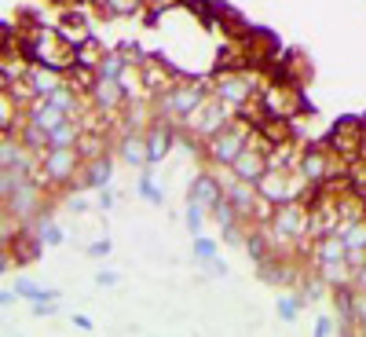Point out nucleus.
<instances>
[{
  "instance_id": "f257e3e1",
  "label": "nucleus",
  "mask_w": 366,
  "mask_h": 337,
  "mask_svg": "<svg viewBox=\"0 0 366 337\" xmlns=\"http://www.w3.org/2000/svg\"><path fill=\"white\" fill-rule=\"evenodd\" d=\"M209 92H213V88H209L205 77H180V81H173L168 88H162L158 96H150L154 118H165V121L180 125Z\"/></svg>"
},
{
  "instance_id": "f03ea898",
  "label": "nucleus",
  "mask_w": 366,
  "mask_h": 337,
  "mask_svg": "<svg viewBox=\"0 0 366 337\" xmlns=\"http://www.w3.org/2000/svg\"><path fill=\"white\" fill-rule=\"evenodd\" d=\"M253 136H256V128L234 114V118H231L224 128H220L216 136H209L205 144H202V158H205L209 165H216V168H227L245 147L253 144Z\"/></svg>"
},
{
  "instance_id": "7ed1b4c3",
  "label": "nucleus",
  "mask_w": 366,
  "mask_h": 337,
  "mask_svg": "<svg viewBox=\"0 0 366 337\" xmlns=\"http://www.w3.org/2000/svg\"><path fill=\"white\" fill-rule=\"evenodd\" d=\"M231 118H234V107H231V103H224L220 96L209 92V96H205V99H202L198 107H194L176 128H180V136H183V139H198V144H205V139H209V136H216Z\"/></svg>"
},
{
  "instance_id": "20e7f679",
  "label": "nucleus",
  "mask_w": 366,
  "mask_h": 337,
  "mask_svg": "<svg viewBox=\"0 0 366 337\" xmlns=\"http://www.w3.org/2000/svg\"><path fill=\"white\" fill-rule=\"evenodd\" d=\"M260 85H264L260 70H224V74H216L213 81H209L213 96H220L224 103H231L234 110H238L242 103L256 99V96H260Z\"/></svg>"
},
{
  "instance_id": "39448f33",
  "label": "nucleus",
  "mask_w": 366,
  "mask_h": 337,
  "mask_svg": "<svg viewBox=\"0 0 366 337\" xmlns=\"http://www.w3.org/2000/svg\"><path fill=\"white\" fill-rule=\"evenodd\" d=\"M260 107L268 114H279V118H300V114H311V103L304 99L300 85H286V81H264L260 85Z\"/></svg>"
},
{
  "instance_id": "423d86ee",
  "label": "nucleus",
  "mask_w": 366,
  "mask_h": 337,
  "mask_svg": "<svg viewBox=\"0 0 366 337\" xmlns=\"http://www.w3.org/2000/svg\"><path fill=\"white\" fill-rule=\"evenodd\" d=\"M348 158L333 154L326 144H311V147H300V158H297V173L308 180V184H326L330 176H345Z\"/></svg>"
},
{
  "instance_id": "0eeeda50",
  "label": "nucleus",
  "mask_w": 366,
  "mask_h": 337,
  "mask_svg": "<svg viewBox=\"0 0 366 337\" xmlns=\"http://www.w3.org/2000/svg\"><path fill=\"white\" fill-rule=\"evenodd\" d=\"M308 187V180L297 173V168H279V165H268V173L256 180V191H260V198L271 202V205H282V202H290V198H300Z\"/></svg>"
},
{
  "instance_id": "6e6552de",
  "label": "nucleus",
  "mask_w": 366,
  "mask_h": 337,
  "mask_svg": "<svg viewBox=\"0 0 366 337\" xmlns=\"http://www.w3.org/2000/svg\"><path fill=\"white\" fill-rule=\"evenodd\" d=\"M81 165H85V154L77 147H48L41 154V168L48 176V187H73Z\"/></svg>"
},
{
  "instance_id": "1a4fd4ad",
  "label": "nucleus",
  "mask_w": 366,
  "mask_h": 337,
  "mask_svg": "<svg viewBox=\"0 0 366 337\" xmlns=\"http://www.w3.org/2000/svg\"><path fill=\"white\" fill-rule=\"evenodd\" d=\"M92 110L103 114L110 125H117V118H121V110H125V103H128V92L121 88V81H114V77H99L96 88H92Z\"/></svg>"
},
{
  "instance_id": "9d476101",
  "label": "nucleus",
  "mask_w": 366,
  "mask_h": 337,
  "mask_svg": "<svg viewBox=\"0 0 366 337\" xmlns=\"http://www.w3.org/2000/svg\"><path fill=\"white\" fill-rule=\"evenodd\" d=\"M363 136H366V121L363 118H337L330 136H326V147L341 158H356L359 147H363Z\"/></svg>"
},
{
  "instance_id": "9b49d317",
  "label": "nucleus",
  "mask_w": 366,
  "mask_h": 337,
  "mask_svg": "<svg viewBox=\"0 0 366 337\" xmlns=\"http://www.w3.org/2000/svg\"><path fill=\"white\" fill-rule=\"evenodd\" d=\"M242 48L250 55L253 70H264L274 55H282V41L271 30H264V26H250V33L242 37Z\"/></svg>"
},
{
  "instance_id": "f8f14e48",
  "label": "nucleus",
  "mask_w": 366,
  "mask_h": 337,
  "mask_svg": "<svg viewBox=\"0 0 366 337\" xmlns=\"http://www.w3.org/2000/svg\"><path fill=\"white\" fill-rule=\"evenodd\" d=\"M227 168H231V176H234V180L256 184V180L268 173V147H264V144H256V136H253V144L245 147V150H242V154H238V158H234Z\"/></svg>"
},
{
  "instance_id": "ddd939ff",
  "label": "nucleus",
  "mask_w": 366,
  "mask_h": 337,
  "mask_svg": "<svg viewBox=\"0 0 366 337\" xmlns=\"http://www.w3.org/2000/svg\"><path fill=\"white\" fill-rule=\"evenodd\" d=\"M176 136H180V128L173 121H165V118H154L147 125V132H143V139H147V162L150 165H158L168 158V150H173L176 144Z\"/></svg>"
},
{
  "instance_id": "4468645a",
  "label": "nucleus",
  "mask_w": 366,
  "mask_h": 337,
  "mask_svg": "<svg viewBox=\"0 0 366 337\" xmlns=\"http://www.w3.org/2000/svg\"><path fill=\"white\" fill-rule=\"evenodd\" d=\"M110 180H114V154L103 150V154H96V158H88V162L81 165V173H77V180H73V187H77V191H99V187H107Z\"/></svg>"
},
{
  "instance_id": "2eb2a0df",
  "label": "nucleus",
  "mask_w": 366,
  "mask_h": 337,
  "mask_svg": "<svg viewBox=\"0 0 366 337\" xmlns=\"http://www.w3.org/2000/svg\"><path fill=\"white\" fill-rule=\"evenodd\" d=\"M4 245H8V253H11V261H15V268L33 264L37 257H41V250H44V242H41V235H37L33 224H22Z\"/></svg>"
},
{
  "instance_id": "dca6fc26",
  "label": "nucleus",
  "mask_w": 366,
  "mask_h": 337,
  "mask_svg": "<svg viewBox=\"0 0 366 337\" xmlns=\"http://www.w3.org/2000/svg\"><path fill=\"white\" fill-rule=\"evenodd\" d=\"M55 30L67 37L70 44H81L85 37H92V26H88V8L81 4H70V8H59V19H55Z\"/></svg>"
},
{
  "instance_id": "f3484780",
  "label": "nucleus",
  "mask_w": 366,
  "mask_h": 337,
  "mask_svg": "<svg viewBox=\"0 0 366 337\" xmlns=\"http://www.w3.org/2000/svg\"><path fill=\"white\" fill-rule=\"evenodd\" d=\"M70 114L62 110V107H55L48 96H33L30 103H26V121H33V125H41L44 132H51L55 125H62Z\"/></svg>"
},
{
  "instance_id": "a211bd4d",
  "label": "nucleus",
  "mask_w": 366,
  "mask_h": 337,
  "mask_svg": "<svg viewBox=\"0 0 366 337\" xmlns=\"http://www.w3.org/2000/svg\"><path fill=\"white\" fill-rule=\"evenodd\" d=\"M187 198L202 202L205 209H213V205H216L220 198H224V184H220V173H209V168H202V173L191 180V187H187Z\"/></svg>"
},
{
  "instance_id": "6ab92c4d",
  "label": "nucleus",
  "mask_w": 366,
  "mask_h": 337,
  "mask_svg": "<svg viewBox=\"0 0 366 337\" xmlns=\"http://www.w3.org/2000/svg\"><path fill=\"white\" fill-rule=\"evenodd\" d=\"M114 158H117V162H125V165H132V168L150 165V162H147V139H143V132H132V128H128V132L117 136Z\"/></svg>"
},
{
  "instance_id": "aec40b11",
  "label": "nucleus",
  "mask_w": 366,
  "mask_h": 337,
  "mask_svg": "<svg viewBox=\"0 0 366 337\" xmlns=\"http://www.w3.org/2000/svg\"><path fill=\"white\" fill-rule=\"evenodd\" d=\"M216 26L231 37V41H242V37L250 33V26H253V22L245 19L238 8H231V4H224V0H216Z\"/></svg>"
},
{
  "instance_id": "412c9836",
  "label": "nucleus",
  "mask_w": 366,
  "mask_h": 337,
  "mask_svg": "<svg viewBox=\"0 0 366 337\" xmlns=\"http://www.w3.org/2000/svg\"><path fill=\"white\" fill-rule=\"evenodd\" d=\"M26 81H30V88H33L37 96H51L62 81H67V74H62V70H51V67H41V62H30Z\"/></svg>"
},
{
  "instance_id": "4be33fe9",
  "label": "nucleus",
  "mask_w": 366,
  "mask_h": 337,
  "mask_svg": "<svg viewBox=\"0 0 366 337\" xmlns=\"http://www.w3.org/2000/svg\"><path fill=\"white\" fill-rule=\"evenodd\" d=\"M311 257H315V264H337V261H348V245H345V239L333 231V235L315 239V245H311Z\"/></svg>"
},
{
  "instance_id": "5701e85b",
  "label": "nucleus",
  "mask_w": 366,
  "mask_h": 337,
  "mask_svg": "<svg viewBox=\"0 0 366 337\" xmlns=\"http://www.w3.org/2000/svg\"><path fill=\"white\" fill-rule=\"evenodd\" d=\"M81 132H85L81 118H67L62 125H55V128L48 132V147H77V139H81Z\"/></svg>"
},
{
  "instance_id": "b1692460",
  "label": "nucleus",
  "mask_w": 366,
  "mask_h": 337,
  "mask_svg": "<svg viewBox=\"0 0 366 337\" xmlns=\"http://www.w3.org/2000/svg\"><path fill=\"white\" fill-rule=\"evenodd\" d=\"M15 136L22 139V147H26V150H33V154H44V150H48V132H44L41 125L26 121V118H22V125L15 128Z\"/></svg>"
},
{
  "instance_id": "393cba45",
  "label": "nucleus",
  "mask_w": 366,
  "mask_h": 337,
  "mask_svg": "<svg viewBox=\"0 0 366 337\" xmlns=\"http://www.w3.org/2000/svg\"><path fill=\"white\" fill-rule=\"evenodd\" d=\"M96 81H99L96 67H85V62H73V67L67 70V85H73L81 96H92V88H96Z\"/></svg>"
},
{
  "instance_id": "a878e982",
  "label": "nucleus",
  "mask_w": 366,
  "mask_h": 337,
  "mask_svg": "<svg viewBox=\"0 0 366 337\" xmlns=\"http://www.w3.org/2000/svg\"><path fill=\"white\" fill-rule=\"evenodd\" d=\"M136 187H139V194H143L150 205H165V187L154 180V165H143V168H139V184H136Z\"/></svg>"
},
{
  "instance_id": "bb28decb",
  "label": "nucleus",
  "mask_w": 366,
  "mask_h": 337,
  "mask_svg": "<svg viewBox=\"0 0 366 337\" xmlns=\"http://www.w3.org/2000/svg\"><path fill=\"white\" fill-rule=\"evenodd\" d=\"M319 268V279L326 282V286H345V282L356 279V268H351L348 261H337V264H315Z\"/></svg>"
},
{
  "instance_id": "cd10ccee",
  "label": "nucleus",
  "mask_w": 366,
  "mask_h": 337,
  "mask_svg": "<svg viewBox=\"0 0 366 337\" xmlns=\"http://www.w3.org/2000/svg\"><path fill=\"white\" fill-rule=\"evenodd\" d=\"M99 11L107 19H132L143 15V0H99Z\"/></svg>"
},
{
  "instance_id": "c85d7f7f",
  "label": "nucleus",
  "mask_w": 366,
  "mask_h": 337,
  "mask_svg": "<svg viewBox=\"0 0 366 337\" xmlns=\"http://www.w3.org/2000/svg\"><path fill=\"white\" fill-rule=\"evenodd\" d=\"M15 290L22 301H30V304H41V301H59V290H48V286H37V282H30V279H19Z\"/></svg>"
},
{
  "instance_id": "c756f323",
  "label": "nucleus",
  "mask_w": 366,
  "mask_h": 337,
  "mask_svg": "<svg viewBox=\"0 0 366 337\" xmlns=\"http://www.w3.org/2000/svg\"><path fill=\"white\" fill-rule=\"evenodd\" d=\"M341 239L348 245V253H366V216L351 220V224H341Z\"/></svg>"
},
{
  "instance_id": "7c9ffc66",
  "label": "nucleus",
  "mask_w": 366,
  "mask_h": 337,
  "mask_svg": "<svg viewBox=\"0 0 366 337\" xmlns=\"http://www.w3.org/2000/svg\"><path fill=\"white\" fill-rule=\"evenodd\" d=\"M73 51H77V62H85V67H99V59L107 55V48H103V41L96 33L85 37L81 44H73Z\"/></svg>"
},
{
  "instance_id": "2f4dec72",
  "label": "nucleus",
  "mask_w": 366,
  "mask_h": 337,
  "mask_svg": "<svg viewBox=\"0 0 366 337\" xmlns=\"http://www.w3.org/2000/svg\"><path fill=\"white\" fill-rule=\"evenodd\" d=\"M183 220H187V231H191V239L194 235H202L205 231V220H209V209L202 202H194V198H187V209H183Z\"/></svg>"
},
{
  "instance_id": "473e14b6",
  "label": "nucleus",
  "mask_w": 366,
  "mask_h": 337,
  "mask_svg": "<svg viewBox=\"0 0 366 337\" xmlns=\"http://www.w3.org/2000/svg\"><path fill=\"white\" fill-rule=\"evenodd\" d=\"M216 253H220V245H216L213 239H209L205 231H202V235H194V242H191V257H194L198 264H209Z\"/></svg>"
},
{
  "instance_id": "72a5a7b5",
  "label": "nucleus",
  "mask_w": 366,
  "mask_h": 337,
  "mask_svg": "<svg viewBox=\"0 0 366 337\" xmlns=\"http://www.w3.org/2000/svg\"><path fill=\"white\" fill-rule=\"evenodd\" d=\"M33 227H37V235H41V242L44 245H62L67 242V235H62V227L55 224V220H33Z\"/></svg>"
},
{
  "instance_id": "f704fd0d",
  "label": "nucleus",
  "mask_w": 366,
  "mask_h": 337,
  "mask_svg": "<svg viewBox=\"0 0 366 337\" xmlns=\"http://www.w3.org/2000/svg\"><path fill=\"white\" fill-rule=\"evenodd\" d=\"M300 308H304V301L293 293V297H274V312H279V319H286V322H293L297 316H300Z\"/></svg>"
},
{
  "instance_id": "c9c22d12",
  "label": "nucleus",
  "mask_w": 366,
  "mask_h": 337,
  "mask_svg": "<svg viewBox=\"0 0 366 337\" xmlns=\"http://www.w3.org/2000/svg\"><path fill=\"white\" fill-rule=\"evenodd\" d=\"M15 22H0V55H8V51H19L15 48Z\"/></svg>"
},
{
  "instance_id": "e433bc0d",
  "label": "nucleus",
  "mask_w": 366,
  "mask_h": 337,
  "mask_svg": "<svg viewBox=\"0 0 366 337\" xmlns=\"http://www.w3.org/2000/svg\"><path fill=\"white\" fill-rule=\"evenodd\" d=\"M315 334H319V337H333V334H341V319H333V316H319V319H315Z\"/></svg>"
},
{
  "instance_id": "4c0bfd02",
  "label": "nucleus",
  "mask_w": 366,
  "mask_h": 337,
  "mask_svg": "<svg viewBox=\"0 0 366 337\" xmlns=\"http://www.w3.org/2000/svg\"><path fill=\"white\" fill-rule=\"evenodd\" d=\"M96 194H99V198H96V209H103V213H110V209H114V205H117V191H110V184H107V187H99Z\"/></svg>"
},
{
  "instance_id": "58836bf2",
  "label": "nucleus",
  "mask_w": 366,
  "mask_h": 337,
  "mask_svg": "<svg viewBox=\"0 0 366 337\" xmlns=\"http://www.w3.org/2000/svg\"><path fill=\"white\" fill-rule=\"evenodd\" d=\"M110 250H114L110 239H99V242H92V245H88V257H96V261H99V257H110Z\"/></svg>"
},
{
  "instance_id": "ea45409f",
  "label": "nucleus",
  "mask_w": 366,
  "mask_h": 337,
  "mask_svg": "<svg viewBox=\"0 0 366 337\" xmlns=\"http://www.w3.org/2000/svg\"><path fill=\"white\" fill-rule=\"evenodd\" d=\"M96 282H99V286H117V282H121V275H117V271H99V275H96Z\"/></svg>"
},
{
  "instance_id": "a19ab883",
  "label": "nucleus",
  "mask_w": 366,
  "mask_h": 337,
  "mask_svg": "<svg viewBox=\"0 0 366 337\" xmlns=\"http://www.w3.org/2000/svg\"><path fill=\"white\" fill-rule=\"evenodd\" d=\"M67 209H70V213H88L92 202H88V198H67Z\"/></svg>"
},
{
  "instance_id": "79ce46f5",
  "label": "nucleus",
  "mask_w": 366,
  "mask_h": 337,
  "mask_svg": "<svg viewBox=\"0 0 366 337\" xmlns=\"http://www.w3.org/2000/svg\"><path fill=\"white\" fill-rule=\"evenodd\" d=\"M205 268H209V275H220V279H224V275H227V264H224V261H220V257H213V261H209Z\"/></svg>"
},
{
  "instance_id": "37998d69",
  "label": "nucleus",
  "mask_w": 366,
  "mask_h": 337,
  "mask_svg": "<svg viewBox=\"0 0 366 337\" xmlns=\"http://www.w3.org/2000/svg\"><path fill=\"white\" fill-rule=\"evenodd\" d=\"M73 327H77V330H85V334H92V330H96V322H92L88 316H73Z\"/></svg>"
},
{
  "instance_id": "c03bdc74",
  "label": "nucleus",
  "mask_w": 366,
  "mask_h": 337,
  "mask_svg": "<svg viewBox=\"0 0 366 337\" xmlns=\"http://www.w3.org/2000/svg\"><path fill=\"white\" fill-rule=\"evenodd\" d=\"M351 286H359V290H366V261L356 268V279H351Z\"/></svg>"
},
{
  "instance_id": "a18cd8bd",
  "label": "nucleus",
  "mask_w": 366,
  "mask_h": 337,
  "mask_svg": "<svg viewBox=\"0 0 366 337\" xmlns=\"http://www.w3.org/2000/svg\"><path fill=\"white\" fill-rule=\"evenodd\" d=\"M44 4H48V8H70L73 0H44Z\"/></svg>"
},
{
  "instance_id": "49530a36",
  "label": "nucleus",
  "mask_w": 366,
  "mask_h": 337,
  "mask_svg": "<svg viewBox=\"0 0 366 337\" xmlns=\"http://www.w3.org/2000/svg\"><path fill=\"white\" fill-rule=\"evenodd\" d=\"M8 85H11V81H8V74H4V70H0V92H4V88H8Z\"/></svg>"
},
{
  "instance_id": "de8ad7c7",
  "label": "nucleus",
  "mask_w": 366,
  "mask_h": 337,
  "mask_svg": "<svg viewBox=\"0 0 366 337\" xmlns=\"http://www.w3.org/2000/svg\"><path fill=\"white\" fill-rule=\"evenodd\" d=\"M359 194H363V202H366V180H363V187H359Z\"/></svg>"
}]
</instances>
